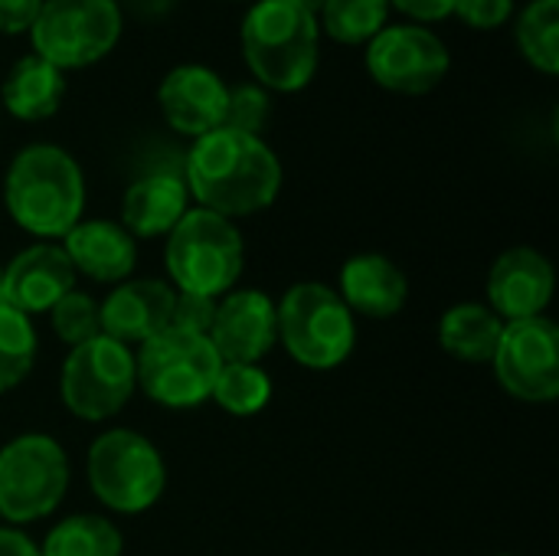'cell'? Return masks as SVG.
I'll use <instances>...</instances> for the list:
<instances>
[{
	"label": "cell",
	"mask_w": 559,
	"mask_h": 556,
	"mask_svg": "<svg viewBox=\"0 0 559 556\" xmlns=\"http://www.w3.org/2000/svg\"><path fill=\"white\" fill-rule=\"evenodd\" d=\"M183 184L197 206L226 220H242L269 210L282 193V161L255 134L216 128L193 141Z\"/></svg>",
	"instance_id": "obj_1"
},
{
	"label": "cell",
	"mask_w": 559,
	"mask_h": 556,
	"mask_svg": "<svg viewBox=\"0 0 559 556\" xmlns=\"http://www.w3.org/2000/svg\"><path fill=\"white\" fill-rule=\"evenodd\" d=\"M3 203L10 220L36 239H62L85 213V177L59 144H26L7 167Z\"/></svg>",
	"instance_id": "obj_2"
},
{
	"label": "cell",
	"mask_w": 559,
	"mask_h": 556,
	"mask_svg": "<svg viewBox=\"0 0 559 556\" xmlns=\"http://www.w3.org/2000/svg\"><path fill=\"white\" fill-rule=\"evenodd\" d=\"M239 39L246 66L265 92H298L318 72L321 23L298 0H255Z\"/></svg>",
	"instance_id": "obj_3"
},
{
	"label": "cell",
	"mask_w": 559,
	"mask_h": 556,
	"mask_svg": "<svg viewBox=\"0 0 559 556\" xmlns=\"http://www.w3.org/2000/svg\"><path fill=\"white\" fill-rule=\"evenodd\" d=\"M164 265L177 292L223 298L236 288L246 269L242 233L233 220L203 206H190L167 233Z\"/></svg>",
	"instance_id": "obj_4"
},
{
	"label": "cell",
	"mask_w": 559,
	"mask_h": 556,
	"mask_svg": "<svg viewBox=\"0 0 559 556\" xmlns=\"http://www.w3.org/2000/svg\"><path fill=\"white\" fill-rule=\"evenodd\" d=\"M278 344L308 370L341 367L357 344V321L324 282H298L275 305Z\"/></svg>",
	"instance_id": "obj_5"
},
{
	"label": "cell",
	"mask_w": 559,
	"mask_h": 556,
	"mask_svg": "<svg viewBox=\"0 0 559 556\" xmlns=\"http://www.w3.org/2000/svg\"><path fill=\"white\" fill-rule=\"evenodd\" d=\"M92 495L115 514L151 511L167 488V465L157 446L134 429L102 433L85 459Z\"/></svg>",
	"instance_id": "obj_6"
},
{
	"label": "cell",
	"mask_w": 559,
	"mask_h": 556,
	"mask_svg": "<svg viewBox=\"0 0 559 556\" xmlns=\"http://www.w3.org/2000/svg\"><path fill=\"white\" fill-rule=\"evenodd\" d=\"M223 360L206 334L167 328L134 354V377L144 397L167 410L203 406Z\"/></svg>",
	"instance_id": "obj_7"
},
{
	"label": "cell",
	"mask_w": 559,
	"mask_h": 556,
	"mask_svg": "<svg viewBox=\"0 0 559 556\" xmlns=\"http://www.w3.org/2000/svg\"><path fill=\"white\" fill-rule=\"evenodd\" d=\"M69 492V459L46 433H23L0 449V521L49 518Z\"/></svg>",
	"instance_id": "obj_8"
},
{
	"label": "cell",
	"mask_w": 559,
	"mask_h": 556,
	"mask_svg": "<svg viewBox=\"0 0 559 556\" xmlns=\"http://www.w3.org/2000/svg\"><path fill=\"white\" fill-rule=\"evenodd\" d=\"M118 0H43L29 29L33 52L56 69H85L105 59L121 39Z\"/></svg>",
	"instance_id": "obj_9"
},
{
	"label": "cell",
	"mask_w": 559,
	"mask_h": 556,
	"mask_svg": "<svg viewBox=\"0 0 559 556\" xmlns=\"http://www.w3.org/2000/svg\"><path fill=\"white\" fill-rule=\"evenodd\" d=\"M138 390L134 354L115 338H92L69 347L59 374V397L75 419L105 423L118 416Z\"/></svg>",
	"instance_id": "obj_10"
},
{
	"label": "cell",
	"mask_w": 559,
	"mask_h": 556,
	"mask_svg": "<svg viewBox=\"0 0 559 556\" xmlns=\"http://www.w3.org/2000/svg\"><path fill=\"white\" fill-rule=\"evenodd\" d=\"M491 367L508 397L554 403L559 397V328L547 315L504 321Z\"/></svg>",
	"instance_id": "obj_11"
},
{
	"label": "cell",
	"mask_w": 559,
	"mask_h": 556,
	"mask_svg": "<svg viewBox=\"0 0 559 556\" xmlns=\"http://www.w3.org/2000/svg\"><path fill=\"white\" fill-rule=\"evenodd\" d=\"M452 66L449 46L419 23L383 26L367 43V72L377 85L400 95L432 92Z\"/></svg>",
	"instance_id": "obj_12"
},
{
	"label": "cell",
	"mask_w": 559,
	"mask_h": 556,
	"mask_svg": "<svg viewBox=\"0 0 559 556\" xmlns=\"http://www.w3.org/2000/svg\"><path fill=\"white\" fill-rule=\"evenodd\" d=\"M210 344L223 364H259L278 344L275 301L259 288H233L216 301Z\"/></svg>",
	"instance_id": "obj_13"
},
{
	"label": "cell",
	"mask_w": 559,
	"mask_h": 556,
	"mask_svg": "<svg viewBox=\"0 0 559 556\" xmlns=\"http://www.w3.org/2000/svg\"><path fill=\"white\" fill-rule=\"evenodd\" d=\"M554 262L531 246H514L501 252L488 272V308L501 321H524L544 315L554 301Z\"/></svg>",
	"instance_id": "obj_14"
},
{
	"label": "cell",
	"mask_w": 559,
	"mask_h": 556,
	"mask_svg": "<svg viewBox=\"0 0 559 556\" xmlns=\"http://www.w3.org/2000/svg\"><path fill=\"white\" fill-rule=\"evenodd\" d=\"M229 85L200 62H183L160 79L157 105L164 121L187 138H203L226 121Z\"/></svg>",
	"instance_id": "obj_15"
},
{
	"label": "cell",
	"mask_w": 559,
	"mask_h": 556,
	"mask_svg": "<svg viewBox=\"0 0 559 556\" xmlns=\"http://www.w3.org/2000/svg\"><path fill=\"white\" fill-rule=\"evenodd\" d=\"M75 269L59 242H33L3 265V301L26 318L49 308L75 288Z\"/></svg>",
	"instance_id": "obj_16"
},
{
	"label": "cell",
	"mask_w": 559,
	"mask_h": 556,
	"mask_svg": "<svg viewBox=\"0 0 559 556\" xmlns=\"http://www.w3.org/2000/svg\"><path fill=\"white\" fill-rule=\"evenodd\" d=\"M177 288L160 279H124L118 282L105 301H98L102 334L121 344H147L160 331L170 328Z\"/></svg>",
	"instance_id": "obj_17"
},
{
	"label": "cell",
	"mask_w": 559,
	"mask_h": 556,
	"mask_svg": "<svg viewBox=\"0 0 559 556\" xmlns=\"http://www.w3.org/2000/svg\"><path fill=\"white\" fill-rule=\"evenodd\" d=\"M75 275L98 285H118L131 279L138 265V239L115 220H79L59 242Z\"/></svg>",
	"instance_id": "obj_18"
},
{
	"label": "cell",
	"mask_w": 559,
	"mask_h": 556,
	"mask_svg": "<svg viewBox=\"0 0 559 556\" xmlns=\"http://www.w3.org/2000/svg\"><path fill=\"white\" fill-rule=\"evenodd\" d=\"M337 295L350 308V315L386 321L403 311L409 298V279L393 259L380 252H364L344 262Z\"/></svg>",
	"instance_id": "obj_19"
},
{
	"label": "cell",
	"mask_w": 559,
	"mask_h": 556,
	"mask_svg": "<svg viewBox=\"0 0 559 556\" xmlns=\"http://www.w3.org/2000/svg\"><path fill=\"white\" fill-rule=\"evenodd\" d=\"M187 210H190V190L183 177L154 170V174L138 177L124 190L121 226L134 239H154V236H167Z\"/></svg>",
	"instance_id": "obj_20"
},
{
	"label": "cell",
	"mask_w": 559,
	"mask_h": 556,
	"mask_svg": "<svg viewBox=\"0 0 559 556\" xmlns=\"http://www.w3.org/2000/svg\"><path fill=\"white\" fill-rule=\"evenodd\" d=\"M66 98V75L36 52L16 59L0 85V105L20 121H43L59 111Z\"/></svg>",
	"instance_id": "obj_21"
},
{
	"label": "cell",
	"mask_w": 559,
	"mask_h": 556,
	"mask_svg": "<svg viewBox=\"0 0 559 556\" xmlns=\"http://www.w3.org/2000/svg\"><path fill=\"white\" fill-rule=\"evenodd\" d=\"M504 321L478 301H462L449 308L439 321V344L449 357L462 364H491Z\"/></svg>",
	"instance_id": "obj_22"
},
{
	"label": "cell",
	"mask_w": 559,
	"mask_h": 556,
	"mask_svg": "<svg viewBox=\"0 0 559 556\" xmlns=\"http://www.w3.org/2000/svg\"><path fill=\"white\" fill-rule=\"evenodd\" d=\"M124 537L102 514H72L62 518L46 541L39 544V556H121Z\"/></svg>",
	"instance_id": "obj_23"
},
{
	"label": "cell",
	"mask_w": 559,
	"mask_h": 556,
	"mask_svg": "<svg viewBox=\"0 0 559 556\" xmlns=\"http://www.w3.org/2000/svg\"><path fill=\"white\" fill-rule=\"evenodd\" d=\"M210 400L229 416H255L272 400V377L259 364H223Z\"/></svg>",
	"instance_id": "obj_24"
},
{
	"label": "cell",
	"mask_w": 559,
	"mask_h": 556,
	"mask_svg": "<svg viewBox=\"0 0 559 556\" xmlns=\"http://www.w3.org/2000/svg\"><path fill=\"white\" fill-rule=\"evenodd\" d=\"M518 46L524 59L547 72H559V0H534L518 16Z\"/></svg>",
	"instance_id": "obj_25"
},
{
	"label": "cell",
	"mask_w": 559,
	"mask_h": 556,
	"mask_svg": "<svg viewBox=\"0 0 559 556\" xmlns=\"http://www.w3.org/2000/svg\"><path fill=\"white\" fill-rule=\"evenodd\" d=\"M36 328L23 311L0 305V393L20 387L36 364Z\"/></svg>",
	"instance_id": "obj_26"
},
{
	"label": "cell",
	"mask_w": 559,
	"mask_h": 556,
	"mask_svg": "<svg viewBox=\"0 0 559 556\" xmlns=\"http://www.w3.org/2000/svg\"><path fill=\"white\" fill-rule=\"evenodd\" d=\"M324 33L344 46L370 43L390 16V0H328L318 13Z\"/></svg>",
	"instance_id": "obj_27"
},
{
	"label": "cell",
	"mask_w": 559,
	"mask_h": 556,
	"mask_svg": "<svg viewBox=\"0 0 559 556\" xmlns=\"http://www.w3.org/2000/svg\"><path fill=\"white\" fill-rule=\"evenodd\" d=\"M49 324L52 334L66 344V347H79L92 338L102 334V318H98V301L88 292L72 288L69 295H62L52 308H49Z\"/></svg>",
	"instance_id": "obj_28"
},
{
	"label": "cell",
	"mask_w": 559,
	"mask_h": 556,
	"mask_svg": "<svg viewBox=\"0 0 559 556\" xmlns=\"http://www.w3.org/2000/svg\"><path fill=\"white\" fill-rule=\"evenodd\" d=\"M269 115H272V98H269V92H265L259 82H242V85L229 88L223 128H233V131L262 138V128L269 125Z\"/></svg>",
	"instance_id": "obj_29"
},
{
	"label": "cell",
	"mask_w": 559,
	"mask_h": 556,
	"mask_svg": "<svg viewBox=\"0 0 559 556\" xmlns=\"http://www.w3.org/2000/svg\"><path fill=\"white\" fill-rule=\"evenodd\" d=\"M216 301L219 298H210V295L177 292L174 311H170V328L190 331V334H210V324H213V315H216Z\"/></svg>",
	"instance_id": "obj_30"
},
{
	"label": "cell",
	"mask_w": 559,
	"mask_h": 556,
	"mask_svg": "<svg viewBox=\"0 0 559 556\" xmlns=\"http://www.w3.org/2000/svg\"><path fill=\"white\" fill-rule=\"evenodd\" d=\"M452 13H459L462 23L475 29H498L511 20L514 0H455Z\"/></svg>",
	"instance_id": "obj_31"
},
{
	"label": "cell",
	"mask_w": 559,
	"mask_h": 556,
	"mask_svg": "<svg viewBox=\"0 0 559 556\" xmlns=\"http://www.w3.org/2000/svg\"><path fill=\"white\" fill-rule=\"evenodd\" d=\"M43 0H0V33H29Z\"/></svg>",
	"instance_id": "obj_32"
},
{
	"label": "cell",
	"mask_w": 559,
	"mask_h": 556,
	"mask_svg": "<svg viewBox=\"0 0 559 556\" xmlns=\"http://www.w3.org/2000/svg\"><path fill=\"white\" fill-rule=\"evenodd\" d=\"M390 7L403 10L406 16H413L423 26V23H439V20L452 16L455 0H390Z\"/></svg>",
	"instance_id": "obj_33"
},
{
	"label": "cell",
	"mask_w": 559,
	"mask_h": 556,
	"mask_svg": "<svg viewBox=\"0 0 559 556\" xmlns=\"http://www.w3.org/2000/svg\"><path fill=\"white\" fill-rule=\"evenodd\" d=\"M0 556H39V547L16 528H0Z\"/></svg>",
	"instance_id": "obj_34"
},
{
	"label": "cell",
	"mask_w": 559,
	"mask_h": 556,
	"mask_svg": "<svg viewBox=\"0 0 559 556\" xmlns=\"http://www.w3.org/2000/svg\"><path fill=\"white\" fill-rule=\"evenodd\" d=\"M124 7L134 13V16H144V20H157V16H164L170 7H174V0H124Z\"/></svg>",
	"instance_id": "obj_35"
},
{
	"label": "cell",
	"mask_w": 559,
	"mask_h": 556,
	"mask_svg": "<svg viewBox=\"0 0 559 556\" xmlns=\"http://www.w3.org/2000/svg\"><path fill=\"white\" fill-rule=\"evenodd\" d=\"M298 3H301V7H308V10H311V13L318 16V13H321V7H324L328 0H298Z\"/></svg>",
	"instance_id": "obj_36"
},
{
	"label": "cell",
	"mask_w": 559,
	"mask_h": 556,
	"mask_svg": "<svg viewBox=\"0 0 559 556\" xmlns=\"http://www.w3.org/2000/svg\"><path fill=\"white\" fill-rule=\"evenodd\" d=\"M0 305H7L3 301V262H0Z\"/></svg>",
	"instance_id": "obj_37"
},
{
	"label": "cell",
	"mask_w": 559,
	"mask_h": 556,
	"mask_svg": "<svg viewBox=\"0 0 559 556\" xmlns=\"http://www.w3.org/2000/svg\"><path fill=\"white\" fill-rule=\"evenodd\" d=\"M498 556H511V554H498Z\"/></svg>",
	"instance_id": "obj_38"
}]
</instances>
